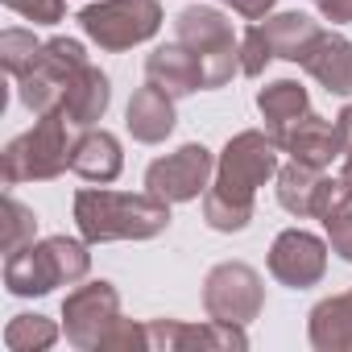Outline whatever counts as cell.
I'll return each mask as SVG.
<instances>
[{"label":"cell","instance_id":"cell-10","mask_svg":"<svg viewBox=\"0 0 352 352\" xmlns=\"http://www.w3.org/2000/svg\"><path fill=\"white\" fill-rule=\"evenodd\" d=\"M278 153H282V145L274 141V133L245 129V133H236L224 145V153L216 162V183L253 195L257 187H265L270 179H278Z\"/></svg>","mask_w":352,"mask_h":352},{"label":"cell","instance_id":"cell-18","mask_svg":"<svg viewBox=\"0 0 352 352\" xmlns=\"http://www.w3.org/2000/svg\"><path fill=\"white\" fill-rule=\"evenodd\" d=\"M108 104H112V83H108V75H104L100 67L87 63V67L71 79V87H67V96H63V116H67L71 124H79V129H91V124L104 120Z\"/></svg>","mask_w":352,"mask_h":352},{"label":"cell","instance_id":"cell-20","mask_svg":"<svg viewBox=\"0 0 352 352\" xmlns=\"http://www.w3.org/2000/svg\"><path fill=\"white\" fill-rule=\"evenodd\" d=\"M257 112L265 120V133H274V141H278L290 124H298L311 112V96L294 79H274L270 87L257 91Z\"/></svg>","mask_w":352,"mask_h":352},{"label":"cell","instance_id":"cell-3","mask_svg":"<svg viewBox=\"0 0 352 352\" xmlns=\"http://www.w3.org/2000/svg\"><path fill=\"white\" fill-rule=\"evenodd\" d=\"M71 120L63 112H46V116H34V129H25L21 137H13L0 153V174L5 183L17 187V183H50L71 166V153H75V141H71Z\"/></svg>","mask_w":352,"mask_h":352},{"label":"cell","instance_id":"cell-22","mask_svg":"<svg viewBox=\"0 0 352 352\" xmlns=\"http://www.w3.org/2000/svg\"><path fill=\"white\" fill-rule=\"evenodd\" d=\"M323 183V170L311 166V162H298L290 157L286 166H278V204L290 212V216H315V191Z\"/></svg>","mask_w":352,"mask_h":352},{"label":"cell","instance_id":"cell-6","mask_svg":"<svg viewBox=\"0 0 352 352\" xmlns=\"http://www.w3.org/2000/svg\"><path fill=\"white\" fill-rule=\"evenodd\" d=\"M83 34L100 50H133L149 42L162 30V5L157 0H100L79 13Z\"/></svg>","mask_w":352,"mask_h":352},{"label":"cell","instance_id":"cell-23","mask_svg":"<svg viewBox=\"0 0 352 352\" xmlns=\"http://www.w3.org/2000/svg\"><path fill=\"white\" fill-rule=\"evenodd\" d=\"M204 220H208V228H216V232H241V228H249V220H253V195L212 183L208 195H204Z\"/></svg>","mask_w":352,"mask_h":352},{"label":"cell","instance_id":"cell-13","mask_svg":"<svg viewBox=\"0 0 352 352\" xmlns=\"http://www.w3.org/2000/svg\"><path fill=\"white\" fill-rule=\"evenodd\" d=\"M145 83H153L157 91L183 100V96H195L204 87V63L174 38L170 46H157L149 58H145Z\"/></svg>","mask_w":352,"mask_h":352},{"label":"cell","instance_id":"cell-16","mask_svg":"<svg viewBox=\"0 0 352 352\" xmlns=\"http://www.w3.org/2000/svg\"><path fill=\"white\" fill-rule=\"evenodd\" d=\"M124 124H129L133 141H141V145L166 141L174 133V124H179V116H174V96H166L153 83H145L141 91H133V100L124 108Z\"/></svg>","mask_w":352,"mask_h":352},{"label":"cell","instance_id":"cell-17","mask_svg":"<svg viewBox=\"0 0 352 352\" xmlns=\"http://www.w3.org/2000/svg\"><path fill=\"white\" fill-rule=\"evenodd\" d=\"M71 170L79 174V179H87V183H116L120 170H124L120 141H116L108 129H87V133L75 141Z\"/></svg>","mask_w":352,"mask_h":352},{"label":"cell","instance_id":"cell-8","mask_svg":"<svg viewBox=\"0 0 352 352\" xmlns=\"http://www.w3.org/2000/svg\"><path fill=\"white\" fill-rule=\"evenodd\" d=\"M212 174H216L212 149L199 145V141H191L183 149H174V153L149 162V170H145V191H153L166 204H191V199L208 195Z\"/></svg>","mask_w":352,"mask_h":352},{"label":"cell","instance_id":"cell-30","mask_svg":"<svg viewBox=\"0 0 352 352\" xmlns=\"http://www.w3.org/2000/svg\"><path fill=\"white\" fill-rule=\"evenodd\" d=\"M327 245H331V253H340L352 265V212L340 216L336 224H327Z\"/></svg>","mask_w":352,"mask_h":352},{"label":"cell","instance_id":"cell-27","mask_svg":"<svg viewBox=\"0 0 352 352\" xmlns=\"http://www.w3.org/2000/svg\"><path fill=\"white\" fill-rule=\"evenodd\" d=\"M38 236V216L21 204V199H5V236H0V245H5V253H17L25 245H34Z\"/></svg>","mask_w":352,"mask_h":352},{"label":"cell","instance_id":"cell-15","mask_svg":"<svg viewBox=\"0 0 352 352\" xmlns=\"http://www.w3.org/2000/svg\"><path fill=\"white\" fill-rule=\"evenodd\" d=\"M298 67H302L323 91H331V96H352V42H348V38L323 30Z\"/></svg>","mask_w":352,"mask_h":352},{"label":"cell","instance_id":"cell-29","mask_svg":"<svg viewBox=\"0 0 352 352\" xmlns=\"http://www.w3.org/2000/svg\"><path fill=\"white\" fill-rule=\"evenodd\" d=\"M5 5L13 13H21L25 21H34V25H54L67 13V0H5Z\"/></svg>","mask_w":352,"mask_h":352},{"label":"cell","instance_id":"cell-2","mask_svg":"<svg viewBox=\"0 0 352 352\" xmlns=\"http://www.w3.org/2000/svg\"><path fill=\"white\" fill-rule=\"evenodd\" d=\"M91 270L87 241L46 236L5 257V286L17 298H42L54 286H79Z\"/></svg>","mask_w":352,"mask_h":352},{"label":"cell","instance_id":"cell-19","mask_svg":"<svg viewBox=\"0 0 352 352\" xmlns=\"http://www.w3.org/2000/svg\"><path fill=\"white\" fill-rule=\"evenodd\" d=\"M307 336H311V348H319V352H352V298H348V290L311 307Z\"/></svg>","mask_w":352,"mask_h":352},{"label":"cell","instance_id":"cell-35","mask_svg":"<svg viewBox=\"0 0 352 352\" xmlns=\"http://www.w3.org/2000/svg\"><path fill=\"white\" fill-rule=\"evenodd\" d=\"M348 298H352V290H348Z\"/></svg>","mask_w":352,"mask_h":352},{"label":"cell","instance_id":"cell-7","mask_svg":"<svg viewBox=\"0 0 352 352\" xmlns=\"http://www.w3.org/2000/svg\"><path fill=\"white\" fill-rule=\"evenodd\" d=\"M120 323V294L112 282H83L63 298V331L67 344L79 352H100L104 336Z\"/></svg>","mask_w":352,"mask_h":352},{"label":"cell","instance_id":"cell-5","mask_svg":"<svg viewBox=\"0 0 352 352\" xmlns=\"http://www.w3.org/2000/svg\"><path fill=\"white\" fill-rule=\"evenodd\" d=\"M87 67V54L75 38H50L42 42L34 67L17 79V100L34 112V116H46V112H63V96L71 87V79Z\"/></svg>","mask_w":352,"mask_h":352},{"label":"cell","instance_id":"cell-31","mask_svg":"<svg viewBox=\"0 0 352 352\" xmlns=\"http://www.w3.org/2000/svg\"><path fill=\"white\" fill-rule=\"evenodd\" d=\"M224 5H228L232 13H241L245 21H265V17L274 13V0H224Z\"/></svg>","mask_w":352,"mask_h":352},{"label":"cell","instance_id":"cell-32","mask_svg":"<svg viewBox=\"0 0 352 352\" xmlns=\"http://www.w3.org/2000/svg\"><path fill=\"white\" fill-rule=\"evenodd\" d=\"M315 5H319L323 21H331V25H348L352 21V0H315Z\"/></svg>","mask_w":352,"mask_h":352},{"label":"cell","instance_id":"cell-26","mask_svg":"<svg viewBox=\"0 0 352 352\" xmlns=\"http://www.w3.org/2000/svg\"><path fill=\"white\" fill-rule=\"evenodd\" d=\"M38 50H42V42L30 30H5V34H0V63H5V71L13 79H21L34 67Z\"/></svg>","mask_w":352,"mask_h":352},{"label":"cell","instance_id":"cell-1","mask_svg":"<svg viewBox=\"0 0 352 352\" xmlns=\"http://www.w3.org/2000/svg\"><path fill=\"white\" fill-rule=\"evenodd\" d=\"M75 228L87 245H108V241H153L170 228V204L157 199L153 191L141 195H120L87 187L75 195Z\"/></svg>","mask_w":352,"mask_h":352},{"label":"cell","instance_id":"cell-25","mask_svg":"<svg viewBox=\"0 0 352 352\" xmlns=\"http://www.w3.org/2000/svg\"><path fill=\"white\" fill-rule=\"evenodd\" d=\"M348 212H352V179L348 174L323 179L319 191H315V220H323V228H327V224H336Z\"/></svg>","mask_w":352,"mask_h":352},{"label":"cell","instance_id":"cell-34","mask_svg":"<svg viewBox=\"0 0 352 352\" xmlns=\"http://www.w3.org/2000/svg\"><path fill=\"white\" fill-rule=\"evenodd\" d=\"M344 174H348V179H352V162H344Z\"/></svg>","mask_w":352,"mask_h":352},{"label":"cell","instance_id":"cell-14","mask_svg":"<svg viewBox=\"0 0 352 352\" xmlns=\"http://www.w3.org/2000/svg\"><path fill=\"white\" fill-rule=\"evenodd\" d=\"M278 145H282V153H290V157H298V162H311V166H319V170H327L336 157H344L336 120H323V116H315V112H307L298 124H290V129L278 137Z\"/></svg>","mask_w":352,"mask_h":352},{"label":"cell","instance_id":"cell-4","mask_svg":"<svg viewBox=\"0 0 352 352\" xmlns=\"http://www.w3.org/2000/svg\"><path fill=\"white\" fill-rule=\"evenodd\" d=\"M174 38L204 63V87H224L232 83V75H241V38L232 34V21L220 9H183L174 17Z\"/></svg>","mask_w":352,"mask_h":352},{"label":"cell","instance_id":"cell-24","mask_svg":"<svg viewBox=\"0 0 352 352\" xmlns=\"http://www.w3.org/2000/svg\"><path fill=\"white\" fill-rule=\"evenodd\" d=\"M54 340H58V327L46 315H13L9 327H5V348L9 352H42Z\"/></svg>","mask_w":352,"mask_h":352},{"label":"cell","instance_id":"cell-21","mask_svg":"<svg viewBox=\"0 0 352 352\" xmlns=\"http://www.w3.org/2000/svg\"><path fill=\"white\" fill-rule=\"evenodd\" d=\"M261 30H265V42L274 50V58H286V63H302L307 50L315 46V38L323 34L319 21H311L302 13H270V21Z\"/></svg>","mask_w":352,"mask_h":352},{"label":"cell","instance_id":"cell-12","mask_svg":"<svg viewBox=\"0 0 352 352\" xmlns=\"http://www.w3.org/2000/svg\"><path fill=\"white\" fill-rule=\"evenodd\" d=\"M270 274L290 290H307L327 274V245L302 228H286L270 245Z\"/></svg>","mask_w":352,"mask_h":352},{"label":"cell","instance_id":"cell-11","mask_svg":"<svg viewBox=\"0 0 352 352\" xmlns=\"http://www.w3.org/2000/svg\"><path fill=\"white\" fill-rule=\"evenodd\" d=\"M145 344L149 352H183V348H249V336L241 323H220L208 315V323H179V319H149L145 323Z\"/></svg>","mask_w":352,"mask_h":352},{"label":"cell","instance_id":"cell-28","mask_svg":"<svg viewBox=\"0 0 352 352\" xmlns=\"http://www.w3.org/2000/svg\"><path fill=\"white\" fill-rule=\"evenodd\" d=\"M270 58H274V50H270V42H265V30H261V25L245 30V34H241V75L257 79V75L270 67Z\"/></svg>","mask_w":352,"mask_h":352},{"label":"cell","instance_id":"cell-33","mask_svg":"<svg viewBox=\"0 0 352 352\" xmlns=\"http://www.w3.org/2000/svg\"><path fill=\"white\" fill-rule=\"evenodd\" d=\"M336 129H340L344 162H352V104H344V108H340V116H336Z\"/></svg>","mask_w":352,"mask_h":352},{"label":"cell","instance_id":"cell-9","mask_svg":"<svg viewBox=\"0 0 352 352\" xmlns=\"http://www.w3.org/2000/svg\"><path fill=\"white\" fill-rule=\"evenodd\" d=\"M204 307L212 319L220 323H241L249 327L261 307H265V286H261V274L245 261H224L208 274L204 282Z\"/></svg>","mask_w":352,"mask_h":352}]
</instances>
